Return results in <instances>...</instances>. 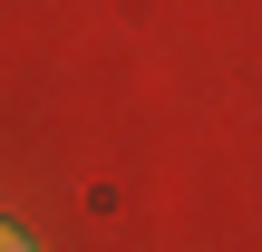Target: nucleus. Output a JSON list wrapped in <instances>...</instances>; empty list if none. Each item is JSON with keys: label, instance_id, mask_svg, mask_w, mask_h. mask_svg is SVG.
<instances>
[{"label": "nucleus", "instance_id": "1", "mask_svg": "<svg viewBox=\"0 0 262 252\" xmlns=\"http://www.w3.org/2000/svg\"><path fill=\"white\" fill-rule=\"evenodd\" d=\"M0 252H29V243H19V233H10V223H0Z\"/></svg>", "mask_w": 262, "mask_h": 252}]
</instances>
